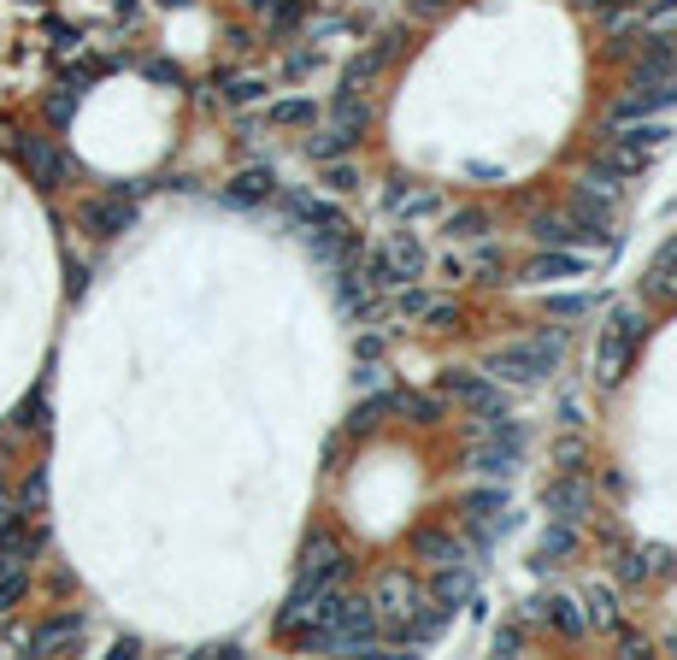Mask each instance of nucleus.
<instances>
[{"label": "nucleus", "instance_id": "nucleus-48", "mask_svg": "<svg viewBox=\"0 0 677 660\" xmlns=\"http://www.w3.org/2000/svg\"><path fill=\"white\" fill-rule=\"evenodd\" d=\"M466 177H478V183H501V165H483V160H471V165H466Z\"/></svg>", "mask_w": 677, "mask_h": 660}, {"label": "nucleus", "instance_id": "nucleus-41", "mask_svg": "<svg viewBox=\"0 0 677 660\" xmlns=\"http://www.w3.org/2000/svg\"><path fill=\"white\" fill-rule=\"evenodd\" d=\"M531 343H536L542 354H548V360H554V366H560V360H566V331H560V325H548V331H536V336H531Z\"/></svg>", "mask_w": 677, "mask_h": 660}, {"label": "nucleus", "instance_id": "nucleus-39", "mask_svg": "<svg viewBox=\"0 0 677 660\" xmlns=\"http://www.w3.org/2000/svg\"><path fill=\"white\" fill-rule=\"evenodd\" d=\"M554 461H560L566 472H578V466L589 461V448H583V436H560V443H554Z\"/></svg>", "mask_w": 677, "mask_h": 660}, {"label": "nucleus", "instance_id": "nucleus-21", "mask_svg": "<svg viewBox=\"0 0 677 660\" xmlns=\"http://www.w3.org/2000/svg\"><path fill=\"white\" fill-rule=\"evenodd\" d=\"M571 549H578V524H560V519H548V531L536 537V554H531V566H536V572H554V566H566V561H571Z\"/></svg>", "mask_w": 677, "mask_h": 660}, {"label": "nucleus", "instance_id": "nucleus-27", "mask_svg": "<svg viewBox=\"0 0 677 660\" xmlns=\"http://www.w3.org/2000/svg\"><path fill=\"white\" fill-rule=\"evenodd\" d=\"M389 413H401L406 425H443V401L418 389H389Z\"/></svg>", "mask_w": 677, "mask_h": 660}, {"label": "nucleus", "instance_id": "nucleus-18", "mask_svg": "<svg viewBox=\"0 0 677 660\" xmlns=\"http://www.w3.org/2000/svg\"><path fill=\"white\" fill-rule=\"evenodd\" d=\"M648 148H636L631 137H619V130H607V142H601V154H596V165L601 172H613V177H636V172H648Z\"/></svg>", "mask_w": 677, "mask_h": 660}, {"label": "nucleus", "instance_id": "nucleus-2", "mask_svg": "<svg viewBox=\"0 0 677 660\" xmlns=\"http://www.w3.org/2000/svg\"><path fill=\"white\" fill-rule=\"evenodd\" d=\"M430 272V253L425 242H418L413 230H389L378 248H371V260H365V278H371V290H401V283H418Z\"/></svg>", "mask_w": 677, "mask_h": 660}, {"label": "nucleus", "instance_id": "nucleus-23", "mask_svg": "<svg viewBox=\"0 0 677 660\" xmlns=\"http://www.w3.org/2000/svg\"><path fill=\"white\" fill-rule=\"evenodd\" d=\"M589 272V260L578 248H548V253H536L531 266H524V278L531 283H554V278H583Z\"/></svg>", "mask_w": 677, "mask_h": 660}, {"label": "nucleus", "instance_id": "nucleus-33", "mask_svg": "<svg viewBox=\"0 0 677 660\" xmlns=\"http://www.w3.org/2000/svg\"><path fill=\"white\" fill-rule=\"evenodd\" d=\"M265 89H271V83L248 72V77H230L225 83V100H230V107H253V100H265Z\"/></svg>", "mask_w": 677, "mask_h": 660}, {"label": "nucleus", "instance_id": "nucleus-54", "mask_svg": "<svg viewBox=\"0 0 677 660\" xmlns=\"http://www.w3.org/2000/svg\"><path fill=\"white\" fill-rule=\"evenodd\" d=\"M160 7H189V0H160Z\"/></svg>", "mask_w": 677, "mask_h": 660}, {"label": "nucleus", "instance_id": "nucleus-19", "mask_svg": "<svg viewBox=\"0 0 677 660\" xmlns=\"http://www.w3.org/2000/svg\"><path fill=\"white\" fill-rule=\"evenodd\" d=\"M636 301H677V236H671V242H659V253L648 260V272H642V295Z\"/></svg>", "mask_w": 677, "mask_h": 660}, {"label": "nucleus", "instance_id": "nucleus-52", "mask_svg": "<svg viewBox=\"0 0 677 660\" xmlns=\"http://www.w3.org/2000/svg\"><path fill=\"white\" fill-rule=\"evenodd\" d=\"M148 77H160V83H177V65H165V59H154V65H148Z\"/></svg>", "mask_w": 677, "mask_h": 660}, {"label": "nucleus", "instance_id": "nucleus-55", "mask_svg": "<svg viewBox=\"0 0 677 660\" xmlns=\"http://www.w3.org/2000/svg\"><path fill=\"white\" fill-rule=\"evenodd\" d=\"M666 649H671V654H677V631H671V642H666Z\"/></svg>", "mask_w": 677, "mask_h": 660}, {"label": "nucleus", "instance_id": "nucleus-5", "mask_svg": "<svg viewBox=\"0 0 677 660\" xmlns=\"http://www.w3.org/2000/svg\"><path fill=\"white\" fill-rule=\"evenodd\" d=\"M619 183H624V177L601 172V165H589V172L578 177V190H571V213H566V218H571V225H596V230H601L607 218L619 213V195H624Z\"/></svg>", "mask_w": 677, "mask_h": 660}, {"label": "nucleus", "instance_id": "nucleus-43", "mask_svg": "<svg viewBox=\"0 0 677 660\" xmlns=\"http://www.w3.org/2000/svg\"><path fill=\"white\" fill-rule=\"evenodd\" d=\"M501 272H506V260H501L495 248H483L478 253V283H501Z\"/></svg>", "mask_w": 677, "mask_h": 660}, {"label": "nucleus", "instance_id": "nucleus-49", "mask_svg": "<svg viewBox=\"0 0 677 660\" xmlns=\"http://www.w3.org/2000/svg\"><path fill=\"white\" fill-rule=\"evenodd\" d=\"M443 278H454V283H460V278H471V266L460 260V253H448V260H443Z\"/></svg>", "mask_w": 677, "mask_h": 660}, {"label": "nucleus", "instance_id": "nucleus-32", "mask_svg": "<svg viewBox=\"0 0 677 660\" xmlns=\"http://www.w3.org/2000/svg\"><path fill=\"white\" fill-rule=\"evenodd\" d=\"M325 190L330 195H353V190H360V165H348V154L325 160Z\"/></svg>", "mask_w": 677, "mask_h": 660}, {"label": "nucleus", "instance_id": "nucleus-46", "mask_svg": "<svg viewBox=\"0 0 677 660\" xmlns=\"http://www.w3.org/2000/svg\"><path fill=\"white\" fill-rule=\"evenodd\" d=\"M406 12H413V19H443L448 0H406Z\"/></svg>", "mask_w": 677, "mask_h": 660}, {"label": "nucleus", "instance_id": "nucleus-1", "mask_svg": "<svg viewBox=\"0 0 677 660\" xmlns=\"http://www.w3.org/2000/svg\"><path fill=\"white\" fill-rule=\"evenodd\" d=\"M642 331H648V301H619L607 313V325L596 336V383L613 389L624 371H631V354L642 348Z\"/></svg>", "mask_w": 677, "mask_h": 660}, {"label": "nucleus", "instance_id": "nucleus-47", "mask_svg": "<svg viewBox=\"0 0 677 660\" xmlns=\"http://www.w3.org/2000/svg\"><path fill=\"white\" fill-rule=\"evenodd\" d=\"M313 65H318V54H313V47H301V54H290V77H307Z\"/></svg>", "mask_w": 677, "mask_h": 660}, {"label": "nucleus", "instance_id": "nucleus-14", "mask_svg": "<svg viewBox=\"0 0 677 660\" xmlns=\"http://www.w3.org/2000/svg\"><path fill=\"white\" fill-rule=\"evenodd\" d=\"M395 54H401V30H389V36H383V42H371L360 59H348V72H342V89H348V95H365L371 83L383 77V65L395 59Z\"/></svg>", "mask_w": 677, "mask_h": 660}, {"label": "nucleus", "instance_id": "nucleus-29", "mask_svg": "<svg viewBox=\"0 0 677 660\" xmlns=\"http://www.w3.org/2000/svg\"><path fill=\"white\" fill-rule=\"evenodd\" d=\"M506 507V484H489V489H471V496L460 501V519L466 524H483V519H495Z\"/></svg>", "mask_w": 677, "mask_h": 660}, {"label": "nucleus", "instance_id": "nucleus-25", "mask_svg": "<svg viewBox=\"0 0 677 660\" xmlns=\"http://www.w3.org/2000/svg\"><path fill=\"white\" fill-rule=\"evenodd\" d=\"M353 148H360V130H348V125H336V118H330V125H318V137L301 142V154L325 165V160H342V154H353Z\"/></svg>", "mask_w": 677, "mask_h": 660}, {"label": "nucleus", "instance_id": "nucleus-51", "mask_svg": "<svg viewBox=\"0 0 677 660\" xmlns=\"http://www.w3.org/2000/svg\"><path fill=\"white\" fill-rule=\"evenodd\" d=\"M353 354H365V360H378V354H383V336H360V343H353Z\"/></svg>", "mask_w": 677, "mask_h": 660}, {"label": "nucleus", "instance_id": "nucleus-44", "mask_svg": "<svg viewBox=\"0 0 677 660\" xmlns=\"http://www.w3.org/2000/svg\"><path fill=\"white\" fill-rule=\"evenodd\" d=\"M353 389H365V396H371V389H383V366H378V360H360V371H353Z\"/></svg>", "mask_w": 677, "mask_h": 660}, {"label": "nucleus", "instance_id": "nucleus-3", "mask_svg": "<svg viewBox=\"0 0 677 660\" xmlns=\"http://www.w3.org/2000/svg\"><path fill=\"white\" fill-rule=\"evenodd\" d=\"M12 154H19V165L30 172V183L36 190H59L65 177H72V154L59 148V137H42V130H7Z\"/></svg>", "mask_w": 677, "mask_h": 660}, {"label": "nucleus", "instance_id": "nucleus-28", "mask_svg": "<svg viewBox=\"0 0 677 660\" xmlns=\"http://www.w3.org/2000/svg\"><path fill=\"white\" fill-rule=\"evenodd\" d=\"M578 602H583V619L596 625V631H619V625H624V607H619V596L607 584H589Z\"/></svg>", "mask_w": 677, "mask_h": 660}, {"label": "nucleus", "instance_id": "nucleus-30", "mask_svg": "<svg viewBox=\"0 0 677 660\" xmlns=\"http://www.w3.org/2000/svg\"><path fill=\"white\" fill-rule=\"evenodd\" d=\"M430 290H413V283H401L395 290V301H389V318H395V325H418V318L430 313Z\"/></svg>", "mask_w": 677, "mask_h": 660}, {"label": "nucleus", "instance_id": "nucleus-7", "mask_svg": "<svg viewBox=\"0 0 677 660\" xmlns=\"http://www.w3.org/2000/svg\"><path fill=\"white\" fill-rule=\"evenodd\" d=\"M548 371H554V360L531 343V336L495 348V360H489V378L506 383V389H536V383H548Z\"/></svg>", "mask_w": 677, "mask_h": 660}, {"label": "nucleus", "instance_id": "nucleus-6", "mask_svg": "<svg viewBox=\"0 0 677 660\" xmlns=\"http://www.w3.org/2000/svg\"><path fill=\"white\" fill-rule=\"evenodd\" d=\"M677 107V72L671 77H631V89L619 95V107L607 112V130L631 125V118H654V112H671Z\"/></svg>", "mask_w": 677, "mask_h": 660}, {"label": "nucleus", "instance_id": "nucleus-22", "mask_svg": "<svg viewBox=\"0 0 677 660\" xmlns=\"http://www.w3.org/2000/svg\"><path fill=\"white\" fill-rule=\"evenodd\" d=\"M271 195H277V172H271V165H248V172H236L230 190H225L230 207H260Z\"/></svg>", "mask_w": 677, "mask_h": 660}, {"label": "nucleus", "instance_id": "nucleus-50", "mask_svg": "<svg viewBox=\"0 0 677 660\" xmlns=\"http://www.w3.org/2000/svg\"><path fill=\"white\" fill-rule=\"evenodd\" d=\"M135 654H142V642H135V637H118L112 642V660H135Z\"/></svg>", "mask_w": 677, "mask_h": 660}, {"label": "nucleus", "instance_id": "nucleus-35", "mask_svg": "<svg viewBox=\"0 0 677 660\" xmlns=\"http://www.w3.org/2000/svg\"><path fill=\"white\" fill-rule=\"evenodd\" d=\"M12 431H47V396H42V389L24 401L19 413H12Z\"/></svg>", "mask_w": 677, "mask_h": 660}, {"label": "nucleus", "instance_id": "nucleus-37", "mask_svg": "<svg viewBox=\"0 0 677 660\" xmlns=\"http://www.w3.org/2000/svg\"><path fill=\"white\" fill-rule=\"evenodd\" d=\"M489 649H495V654H524V625H518V619L495 625V637H489Z\"/></svg>", "mask_w": 677, "mask_h": 660}, {"label": "nucleus", "instance_id": "nucleus-40", "mask_svg": "<svg viewBox=\"0 0 677 660\" xmlns=\"http://www.w3.org/2000/svg\"><path fill=\"white\" fill-rule=\"evenodd\" d=\"M548 313L554 318H578V313H596V301L589 295H548Z\"/></svg>", "mask_w": 677, "mask_h": 660}, {"label": "nucleus", "instance_id": "nucleus-15", "mask_svg": "<svg viewBox=\"0 0 677 660\" xmlns=\"http://www.w3.org/2000/svg\"><path fill=\"white\" fill-rule=\"evenodd\" d=\"M542 507H548V519L578 524L589 513V484L578 478V472H566V478H554L548 489H542Z\"/></svg>", "mask_w": 677, "mask_h": 660}, {"label": "nucleus", "instance_id": "nucleus-42", "mask_svg": "<svg viewBox=\"0 0 677 660\" xmlns=\"http://www.w3.org/2000/svg\"><path fill=\"white\" fill-rule=\"evenodd\" d=\"M642 7V24H666V19H677V0H636Z\"/></svg>", "mask_w": 677, "mask_h": 660}, {"label": "nucleus", "instance_id": "nucleus-24", "mask_svg": "<svg viewBox=\"0 0 677 660\" xmlns=\"http://www.w3.org/2000/svg\"><path fill=\"white\" fill-rule=\"evenodd\" d=\"M318 118H325V107H318L313 95H283L265 107V125H277V130H313Z\"/></svg>", "mask_w": 677, "mask_h": 660}, {"label": "nucleus", "instance_id": "nucleus-53", "mask_svg": "<svg viewBox=\"0 0 677 660\" xmlns=\"http://www.w3.org/2000/svg\"><path fill=\"white\" fill-rule=\"evenodd\" d=\"M248 7H253V12H265V7H271V0H248Z\"/></svg>", "mask_w": 677, "mask_h": 660}, {"label": "nucleus", "instance_id": "nucleus-12", "mask_svg": "<svg viewBox=\"0 0 677 660\" xmlns=\"http://www.w3.org/2000/svg\"><path fill=\"white\" fill-rule=\"evenodd\" d=\"M531 619H536V625H548V631H560V637H571V642H578V637L589 631L583 602H578V596H566V589H548V596H536V602H531Z\"/></svg>", "mask_w": 677, "mask_h": 660}, {"label": "nucleus", "instance_id": "nucleus-9", "mask_svg": "<svg viewBox=\"0 0 677 660\" xmlns=\"http://www.w3.org/2000/svg\"><path fill=\"white\" fill-rule=\"evenodd\" d=\"M448 195L436 183H389L383 190V213L401 218V225H425V218H443Z\"/></svg>", "mask_w": 677, "mask_h": 660}, {"label": "nucleus", "instance_id": "nucleus-4", "mask_svg": "<svg viewBox=\"0 0 677 660\" xmlns=\"http://www.w3.org/2000/svg\"><path fill=\"white\" fill-rule=\"evenodd\" d=\"M448 401H460L466 413H506V383H495L489 371H471V366H448L443 378H436Z\"/></svg>", "mask_w": 677, "mask_h": 660}, {"label": "nucleus", "instance_id": "nucleus-45", "mask_svg": "<svg viewBox=\"0 0 677 660\" xmlns=\"http://www.w3.org/2000/svg\"><path fill=\"white\" fill-rule=\"evenodd\" d=\"M619 654L642 660V654H654V649H648V637H636V631H624V625H619Z\"/></svg>", "mask_w": 677, "mask_h": 660}, {"label": "nucleus", "instance_id": "nucleus-11", "mask_svg": "<svg viewBox=\"0 0 677 660\" xmlns=\"http://www.w3.org/2000/svg\"><path fill=\"white\" fill-rule=\"evenodd\" d=\"M518 461H524V443H501V436H478L471 454H466V466L489 484H506L518 472Z\"/></svg>", "mask_w": 677, "mask_h": 660}, {"label": "nucleus", "instance_id": "nucleus-38", "mask_svg": "<svg viewBox=\"0 0 677 660\" xmlns=\"http://www.w3.org/2000/svg\"><path fill=\"white\" fill-rule=\"evenodd\" d=\"M460 301H430V313H425V325L430 331H460Z\"/></svg>", "mask_w": 677, "mask_h": 660}, {"label": "nucleus", "instance_id": "nucleus-26", "mask_svg": "<svg viewBox=\"0 0 677 660\" xmlns=\"http://www.w3.org/2000/svg\"><path fill=\"white\" fill-rule=\"evenodd\" d=\"M489 230H495L489 207H443V236L448 242H483Z\"/></svg>", "mask_w": 677, "mask_h": 660}, {"label": "nucleus", "instance_id": "nucleus-13", "mask_svg": "<svg viewBox=\"0 0 677 660\" xmlns=\"http://www.w3.org/2000/svg\"><path fill=\"white\" fill-rule=\"evenodd\" d=\"M77 218H83V230H89V236H100V242H107V236H124V230L135 225L130 190H112L107 201H89V207H83Z\"/></svg>", "mask_w": 677, "mask_h": 660}, {"label": "nucleus", "instance_id": "nucleus-16", "mask_svg": "<svg viewBox=\"0 0 677 660\" xmlns=\"http://www.w3.org/2000/svg\"><path fill=\"white\" fill-rule=\"evenodd\" d=\"M83 614H59V619H47V625H36V631H24V649L30 654H65V649H77L83 642Z\"/></svg>", "mask_w": 677, "mask_h": 660}, {"label": "nucleus", "instance_id": "nucleus-20", "mask_svg": "<svg viewBox=\"0 0 677 660\" xmlns=\"http://www.w3.org/2000/svg\"><path fill=\"white\" fill-rule=\"evenodd\" d=\"M413 561L454 566V561H471V543H466V537H454V531H418L413 537Z\"/></svg>", "mask_w": 677, "mask_h": 660}, {"label": "nucleus", "instance_id": "nucleus-36", "mask_svg": "<svg viewBox=\"0 0 677 660\" xmlns=\"http://www.w3.org/2000/svg\"><path fill=\"white\" fill-rule=\"evenodd\" d=\"M42 496H47V472H30L24 489H19V513H24V519L42 513Z\"/></svg>", "mask_w": 677, "mask_h": 660}, {"label": "nucleus", "instance_id": "nucleus-34", "mask_svg": "<svg viewBox=\"0 0 677 660\" xmlns=\"http://www.w3.org/2000/svg\"><path fill=\"white\" fill-rule=\"evenodd\" d=\"M301 12H307V7H301V0H271V7H265V24H271V36H290V30L301 24Z\"/></svg>", "mask_w": 677, "mask_h": 660}, {"label": "nucleus", "instance_id": "nucleus-31", "mask_svg": "<svg viewBox=\"0 0 677 660\" xmlns=\"http://www.w3.org/2000/svg\"><path fill=\"white\" fill-rule=\"evenodd\" d=\"M383 413H389V396H365L360 408L348 413V431H353V436H371V431L383 425Z\"/></svg>", "mask_w": 677, "mask_h": 660}, {"label": "nucleus", "instance_id": "nucleus-10", "mask_svg": "<svg viewBox=\"0 0 677 660\" xmlns=\"http://www.w3.org/2000/svg\"><path fill=\"white\" fill-rule=\"evenodd\" d=\"M371 607H378L383 625H395V619L413 614V607H425V589H418V578L406 566H389L378 578V589H371Z\"/></svg>", "mask_w": 677, "mask_h": 660}, {"label": "nucleus", "instance_id": "nucleus-17", "mask_svg": "<svg viewBox=\"0 0 677 660\" xmlns=\"http://www.w3.org/2000/svg\"><path fill=\"white\" fill-rule=\"evenodd\" d=\"M430 602L436 607H466V602H478V572H471L466 561H454V566H436V578H430Z\"/></svg>", "mask_w": 677, "mask_h": 660}, {"label": "nucleus", "instance_id": "nucleus-8", "mask_svg": "<svg viewBox=\"0 0 677 660\" xmlns=\"http://www.w3.org/2000/svg\"><path fill=\"white\" fill-rule=\"evenodd\" d=\"M348 549L336 543L330 531H313L307 543H301V566H295V578H307V584H330V589H342L348 578Z\"/></svg>", "mask_w": 677, "mask_h": 660}]
</instances>
